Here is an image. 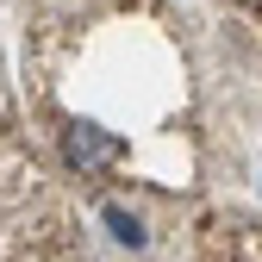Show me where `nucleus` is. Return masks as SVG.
I'll return each instance as SVG.
<instances>
[{
	"mask_svg": "<svg viewBox=\"0 0 262 262\" xmlns=\"http://www.w3.org/2000/svg\"><path fill=\"white\" fill-rule=\"evenodd\" d=\"M106 225H113V237H119V244H131V250L144 244V225H138V219H125L119 206H106Z\"/></svg>",
	"mask_w": 262,
	"mask_h": 262,
	"instance_id": "obj_2",
	"label": "nucleus"
},
{
	"mask_svg": "<svg viewBox=\"0 0 262 262\" xmlns=\"http://www.w3.org/2000/svg\"><path fill=\"white\" fill-rule=\"evenodd\" d=\"M119 138L113 131H100V125H88V119H75L69 131H62V162L69 169H81V175H100V169H113L119 162Z\"/></svg>",
	"mask_w": 262,
	"mask_h": 262,
	"instance_id": "obj_1",
	"label": "nucleus"
}]
</instances>
